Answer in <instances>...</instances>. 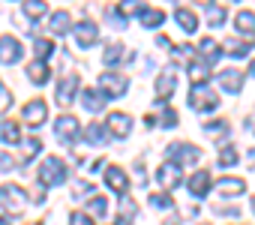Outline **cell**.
<instances>
[{"label":"cell","mask_w":255,"mask_h":225,"mask_svg":"<svg viewBox=\"0 0 255 225\" xmlns=\"http://www.w3.org/2000/svg\"><path fill=\"white\" fill-rule=\"evenodd\" d=\"M15 168V159L6 156V153H0V171H12Z\"/></svg>","instance_id":"f6af8a7d"},{"label":"cell","mask_w":255,"mask_h":225,"mask_svg":"<svg viewBox=\"0 0 255 225\" xmlns=\"http://www.w3.org/2000/svg\"><path fill=\"white\" fill-rule=\"evenodd\" d=\"M156 45H159V48H171V39H168V36H156Z\"/></svg>","instance_id":"bcb514c9"},{"label":"cell","mask_w":255,"mask_h":225,"mask_svg":"<svg viewBox=\"0 0 255 225\" xmlns=\"http://www.w3.org/2000/svg\"><path fill=\"white\" fill-rule=\"evenodd\" d=\"M138 21H141V27H159V24L165 21V12H162V9H150V6H144V9L138 12Z\"/></svg>","instance_id":"7402d4cb"},{"label":"cell","mask_w":255,"mask_h":225,"mask_svg":"<svg viewBox=\"0 0 255 225\" xmlns=\"http://www.w3.org/2000/svg\"><path fill=\"white\" fill-rule=\"evenodd\" d=\"M252 213H255V198H252Z\"/></svg>","instance_id":"681fc988"},{"label":"cell","mask_w":255,"mask_h":225,"mask_svg":"<svg viewBox=\"0 0 255 225\" xmlns=\"http://www.w3.org/2000/svg\"><path fill=\"white\" fill-rule=\"evenodd\" d=\"M174 84H177V75H174V69H165L159 78H156V93H159V105L174 93Z\"/></svg>","instance_id":"4fadbf2b"},{"label":"cell","mask_w":255,"mask_h":225,"mask_svg":"<svg viewBox=\"0 0 255 225\" xmlns=\"http://www.w3.org/2000/svg\"><path fill=\"white\" fill-rule=\"evenodd\" d=\"M171 225H177V222H171Z\"/></svg>","instance_id":"816d5d0a"},{"label":"cell","mask_w":255,"mask_h":225,"mask_svg":"<svg viewBox=\"0 0 255 225\" xmlns=\"http://www.w3.org/2000/svg\"><path fill=\"white\" fill-rule=\"evenodd\" d=\"M21 60V42L15 36H0V63H18Z\"/></svg>","instance_id":"ba28073f"},{"label":"cell","mask_w":255,"mask_h":225,"mask_svg":"<svg viewBox=\"0 0 255 225\" xmlns=\"http://www.w3.org/2000/svg\"><path fill=\"white\" fill-rule=\"evenodd\" d=\"M165 150H168L171 162H177V165H186V162H198V156H201V150H198V147H192V144H183V141H171Z\"/></svg>","instance_id":"5b68a950"},{"label":"cell","mask_w":255,"mask_h":225,"mask_svg":"<svg viewBox=\"0 0 255 225\" xmlns=\"http://www.w3.org/2000/svg\"><path fill=\"white\" fill-rule=\"evenodd\" d=\"M36 57L39 60H45V57H51V51H54V45H51V39H36Z\"/></svg>","instance_id":"e575fe53"},{"label":"cell","mask_w":255,"mask_h":225,"mask_svg":"<svg viewBox=\"0 0 255 225\" xmlns=\"http://www.w3.org/2000/svg\"><path fill=\"white\" fill-rule=\"evenodd\" d=\"M39 147H42V144H39V138H24V162H27V159H33V156L39 153Z\"/></svg>","instance_id":"74e56055"},{"label":"cell","mask_w":255,"mask_h":225,"mask_svg":"<svg viewBox=\"0 0 255 225\" xmlns=\"http://www.w3.org/2000/svg\"><path fill=\"white\" fill-rule=\"evenodd\" d=\"M219 84H222L228 93H240V87H243V72L225 69V72H219Z\"/></svg>","instance_id":"ac0fdd59"},{"label":"cell","mask_w":255,"mask_h":225,"mask_svg":"<svg viewBox=\"0 0 255 225\" xmlns=\"http://www.w3.org/2000/svg\"><path fill=\"white\" fill-rule=\"evenodd\" d=\"M69 225H93V219H90V213H72Z\"/></svg>","instance_id":"ee69618b"},{"label":"cell","mask_w":255,"mask_h":225,"mask_svg":"<svg viewBox=\"0 0 255 225\" xmlns=\"http://www.w3.org/2000/svg\"><path fill=\"white\" fill-rule=\"evenodd\" d=\"M186 186H189V192H192L195 198H204L207 189H210V171H195V174L186 180Z\"/></svg>","instance_id":"5bb4252c"},{"label":"cell","mask_w":255,"mask_h":225,"mask_svg":"<svg viewBox=\"0 0 255 225\" xmlns=\"http://www.w3.org/2000/svg\"><path fill=\"white\" fill-rule=\"evenodd\" d=\"M144 6H138L135 3V0H123V3H120V15H132V12H141Z\"/></svg>","instance_id":"60d3db41"},{"label":"cell","mask_w":255,"mask_h":225,"mask_svg":"<svg viewBox=\"0 0 255 225\" xmlns=\"http://www.w3.org/2000/svg\"><path fill=\"white\" fill-rule=\"evenodd\" d=\"M123 45H117V42H111L108 48H105V54H102V60H105V66H117L120 60H123Z\"/></svg>","instance_id":"4dcf8cb0"},{"label":"cell","mask_w":255,"mask_h":225,"mask_svg":"<svg viewBox=\"0 0 255 225\" xmlns=\"http://www.w3.org/2000/svg\"><path fill=\"white\" fill-rule=\"evenodd\" d=\"M66 165H63V159L60 156H45L42 159V165H39V186L45 189V186H60V183H66Z\"/></svg>","instance_id":"6da1fadb"},{"label":"cell","mask_w":255,"mask_h":225,"mask_svg":"<svg viewBox=\"0 0 255 225\" xmlns=\"http://www.w3.org/2000/svg\"><path fill=\"white\" fill-rule=\"evenodd\" d=\"M27 192L21 189V186H15V183H3L0 186V207H3L6 213H21L24 207H27V198H24Z\"/></svg>","instance_id":"7a4b0ae2"},{"label":"cell","mask_w":255,"mask_h":225,"mask_svg":"<svg viewBox=\"0 0 255 225\" xmlns=\"http://www.w3.org/2000/svg\"><path fill=\"white\" fill-rule=\"evenodd\" d=\"M198 54H201V60H204V63H210V66H213V63L219 60V54H222V51H219V45H216V42L207 36V39H201V45H198Z\"/></svg>","instance_id":"603a6c76"},{"label":"cell","mask_w":255,"mask_h":225,"mask_svg":"<svg viewBox=\"0 0 255 225\" xmlns=\"http://www.w3.org/2000/svg\"><path fill=\"white\" fill-rule=\"evenodd\" d=\"M105 210H108V198H105V195H93V198H90V213H93L96 219H102Z\"/></svg>","instance_id":"d6a6232c"},{"label":"cell","mask_w":255,"mask_h":225,"mask_svg":"<svg viewBox=\"0 0 255 225\" xmlns=\"http://www.w3.org/2000/svg\"><path fill=\"white\" fill-rule=\"evenodd\" d=\"M21 117H24L27 126H42V120L48 117V105H45L42 99H30V102L24 105V111H21Z\"/></svg>","instance_id":"52a82bcc"},{"label":"cell","mask_w":255,"mask_h":225,"mask_svg":"<svg viewBox=\"0 0 255 225\" xmlns=\"http://www.w3.org/2000/svg\"><path fill=\"white\" fill-rule=\"evenodd\" d=\"M72 27V18H69V12L66 9H57L54 15H51V30L54 33H66Z\"/></svg>","instance_id":"4316f807"},{"label":"cell","mask_w":255,"mask_h":225,"mask_svg":"<svg viewBox=\"0 0 255 225\" xmlns=\"http://www.w3.org/2000/svg\"><path fill=\"white\" fill-rule=\"evenodd\" d=\"M189 105H192L195 111H213V108L219 105V99H216V93H213L207 84H192V90H189Z\"/></svg>","instance_id":"3957f363"},{"label":"cell","mask_w":255,"mask_h":225,"mask_svg":"<svg viewBox=\"0 0 255 225\" xmlns=\"http://www.w3.org/2000/svg\"><path fill=\"white\" fill-rule=\"evenodd\" d=\"M156 183H159L162 189H174V186H180V183H183V171H180V165H177V162H162L159 171H156Z\"/></svg>","instance_id":"8992f818"},{"label":"cell","mask_w":255,"mask_h":225,"mask_svg":"<svg viewBox=\"0 0 255 225\" xmlns=\"http://www.w3.org/2000/svg\"><path fill=\"white\" fill-rule=\"evenodd\" d=\"M216 189H219L225 198H234V195H240V192L246 189V183H243L240 177H222V180L216 183Z\"/></svg>","instance_id":"ffe728a7"},{"label":"cell","mask_w":255,"mask_h":225,"mask_svg":"<svg viewBox=\"0 0 255 225\" xmlns=\"http://www.w3.org/2000/svg\"><path fill=\"white\" fill-rule=\"evenodd\" d=\"M99 87H102V93H105L108 99H114V96H123V93H126L129 81H126V75L105 72V75H99Z\"/></svg>","instance_id":"277c9868"},{"label":"cell","mask_w":255,"mask_h":225,"mask_svg":"<svg viewBox=\"0 0 255 225\" xmlns=\"http://www.w3.org/2000/svg\"><path fill=\"white\" fill-rule=\"evenodd\" d=\"M174 18H177V24H180V30H183V33H195V30H198V18H195V12H192V9L177 6V9H174Z\"/></svg>","instance_id":"9a60e30c"},{"label":"cell","mask_w":255,"mask_h":225,"mask_svg":"<svg viewBox=\"0 0 255 225\" xmlns=\"http://www.w3.org/2000/svg\"><path fill=\"white\" fill-rule=\"evenodd\" d=\"M0 141H6V144H18L21 141V129L15 120H3L0 123Z\"/></svg>","instance_id":"cb8c5ba5"},{"label":"cell","mask_w":255,"mask_h":225,"mask_svg":"<svg viewBox=\"0 0 255 225\" xmlns=\"http://www.w3.org/2000/svg\"><path fill=\"white\" fill-rule=\"evenodd\" d=\"M72 33H75V39H78L81 48H90V45L99 39V27H96L93 21H81V24H75Z\"/></svg>","instance_id":"30bf717a"},{"label":"cell","mask_w":255,"mask_h":225,"mask_svg":"<svg viewBox=\"0 0 255 225\" xmlns=\"http://www.w3.org/2000/svg\"><path fill=\"white\" fill-rule=\"evenodd\" d=\"M189 75H192V84H207L210 63H204V60H195V63H189Z\"/></svg>","instance_id":"484cf974"},{"label":"cell","mask_w":255,"mask_h":225,"mask_svg":"<svg viewBox=\"0 0 255 225\" xmlns=\"http://www.w3.org/2000/svg\"><path fill=\"white\" fill-rule=\"evenodd\" d=\"M75 90H78V75H63L57 81V102L60 105H69L75 99Z\"/></svg>","instance_id":"8fae6325"},{"label":"cell","mask_w":255,"mask_h":225,"mask_svg":"<svg viewBox=\"0 0 255 225\" xmlns=\"http://www.w3.org/2000/svg\"><path fill=\"white\" fill-rule=\"evenodd\" d=\"M108 129H111V135L126 138V135L132 132V120H129V114H123V111H114V114L108 117Z\"/></svg>","instance_id":"7c38bea8"},{"label":"cell","mask_w":255,"mask_h":225,"mask_svg":"<svg viewBox=\"0 0 255 225\" xmlns=\"http://www.w3.org/2000/svg\"><path fill=\"white\" fill-rule=\"evenodd\" d=\"M237 162V150L234 147H222V153H219V165L222 168H231Z\"/></svg>","instance_id":"d590c367"},{"label":"cell","mask_w":255,"mask_h":225,"mask_svg":"<svg viewBox=\"0 0 255 225\" xmlns=\"http://www.w3.org/2000/svg\"><path fill=\"white\" fill-rule=\"evenodd\" d=\"M120 210H123L120 225H129V222L135 219V204H132V198H129V195H123V198H120Z\"/></svg>","instance_id":"1f68e13d"},{"label":"cell","mask_w":255,"mask_h":225,"mask_svg":"<svg viewBox=\"0 0 255 225\" xmlns=\"http://www.w3.org/2000/svg\"><path fill=\"white\" fill-rule=\"evenodd\" d=\"M105 99H108L105 93H99V90H90V87L81 93V102H84V108L90 111V114H96V111H102V108H105Z\"/></svg>","instance_id":"e0dca14e"},{"label":"cell","mask_w":255,"mask_h":225,"mask_svg":"<svg viewBox=\"0 0 255 225\" xmlns=\"http://www.w3.org/2000/svg\"><path fill=\"white\" fill-rule=\"evenodd\" d=\"M84 138H87V144H105V141L111 138V129L102 126V123H90V126L84 129Z\"/></svg>","instance_id":"d6986e66"},{"label":"cell","mask_w":255,"mask_h":225,"mask_svg":"<svg viewBox=\"0 0 255 225\" xmlns=\"http://www.w3.org/2000/svg\"><path fill=\"white\" fill-rule=\"evenodd\" d=\"M249 51H252L249 42H240V39H228L225 42V54H231V57H246Z\"/></svg>","instance_id":"f546056e"},{"label":"cell","mask_w":255,"mask_h":225,"mask_svg":"<svg viewBox=\"0 0 255 225\" xmlns=\"http://www.w3.org/2000/svg\"><path fill=\"white\" fill-rule=\"evenodd\" d=\"M87 195H93V183H90V180H75L72 198H87Z\"/></svg>","instance_id":"836d02e7"},{"label":"cell","mask_w":255,"mask_h":225,"mask_svg":"<svg viewBox=\"0 0 255 225\" xmlns=\"http://www.w3.org/2000/svg\"><path fill=\"white\" fill-rule=\"evenodd\" d=\"M159 123H162V126H177V111H174V108H165L162 117H159Z\"/></svg>","instance_id":"ab89813d"},{"label":"cell","mask_w":255,"mask_h":225,"mask_svg":"<svg viewBox=\"0 0 255 225\" xmlns=\"http://www.w3.org/2000/svg\"><path fill=\"white\" fill-rule=\"evenodd\" d=\"M12 108V93L6 90V84L0 81V114H3V111H9Z\"/></svg>","instance_id":"8d00e7d4"},{"label":"cell","mask_w":255,"mask_h":225,"mask_svg":"<svg viewBox=\"0 0 255 225\" xmlns=\"http://www.w3.org/2000/svg\"><path fill=\"white\" fill-rule=\"evenodd\" d=\"M225 129H228V120H213V123H207V126H204V132H210V135L225 132Z\"/></svg>","instance_id":"7bdbcfd3"},{"label":"cell","mask_w":255,"mask_h":225,"mask_svg":"<svg viewBox=\"0 0 255 225\" xmlns=\"http://www.w3.org/2000/svg\"><path fill=\"white\" fill-rule=\"evenodd\" d=\"M105 183H108L111 189H117L120 195H126V189H129V180H126V174H123L117 165H111V168L105 171Z\"/></svg>","instance_id":"2e32d148"},{"label":"cell","mask_w":255,"mask_h":225,"mask_svg":"<svg viewBox=\"0 0 255 225\" xmlns=\"http://www.w3.org/2000/svg\"><path fill=\"white\" fill-rule=\"evenodd\" d=\"M204 15H207V21H210L213 27H219V24L225 21V6H219V3H207V6H204Z\"/></svg>","instance_id":"f1b7e54d"},{"label":"cell","mask_w":255,"mask_h":225,"mask_svg":"<svg viewBox=\"0 0 255 225\" xmlns=\"http://www.w3.org/2000/svg\"><path fill=\"white\" fill-rule=\"evenodd\" d=\"M0 225H9V222H6V219H3V216H0Z\"/></svg>","instance_id":"c3c4849f"},{"label":"cell","mask_w":255,"mask_h":225,"mask_svg":"<svg viewBox=\"0 0 255 225\" xmlns=\"http://www.w3.org/2000/svg\"><path fill=\"white\" fill-rule=\"evenodd\" d=\"M21 12H24L27 18H33V21H36V18H42V15L48 12V6L42 3V0H27V3H21Z\"/></svg>","instance_id":"83f0119b"},{"label":"cell","mask_w":255,"mask_h":225,"mask_svg":"<svg viewBox=\"0 0 255 225\" xmlns=\"http://www.w3.org/2000/svg\"><path fill=\"white\" fill-rule=\"evenodd\" d=\"M27 75H30V81H33V84H45V81L51 78V69H48L42 60H33V63L27 66Z\"/></svg>","instance_id":"d4e9b609"},{"label":"cell","mask_w":255,"mask_h":225,"mask_svg":"<svg viewBox=\"0 0 255 225\" xmlns=\"http://www.w3.org/2000/svg\"><path fill=\"white\" fill-rule=\"evenodd\" d=\"M249 72H252V75H255V60H252V63H249Z\"/></svg>","instance_id":"7dc6e473"},{"label":"cell","mask_w":255,"mask_h":225,"mask_svg":"<svg viewBox=\"0 0 255 225\" xmlns=\"http://www.w3.org/2000/svg\"><path fill=\"white\" fill-rule=\"evenodd\" d=\"M192 54H195V48H189V45H177L174 48V57L177 60H192Z\"/></svg>","instance_id":"b9f144b4"},{"label":"cell","mask_w":255,"mask_h":225,"mask_svg":"<svg viewBox=\"0 0 255 225\" xmlns=\"http://www.w3.org/2000/svg\"><path fill=\"white\" fill-rule=\"evenodd\" d=\"M150 204H153L156 210H171V207H174L171 195H162V192H159V195H153V198H150Z\"/></svg>","instance_id":"f35d334b"},{"label":"cell","mask_w":255,"mask_h":225,"mask_svg":"<svg viewBox=\"0 0 255 225\" xmlns=\"http://www.w3.org/2000/svg\"><path fill=\"white\" fill-rule=\"evenodd\" d=\"M234 24H237L240 33L252 36V33H255V12H252V9H240V12L234 15Z\"/></svg>","instance_id":"44dd1931"},{"label":"cell","mask_w":255,"mask_h":225,"mask_svg":"<svg viewBox=\"0 0 255 225\" xmlns=\"http://www.w3.org/2000/svg\"><path fill=\"white\" fill-rule=\"evenodd\" d=\"M33 225H42V222H33Z\"/></svg>","instance_id":"f907efd6"},{"label":"cell","mask_w":255,"mask_h":225,"mask_svg":"<svg viewBox=\"0 0 255 225\" xmlns=\"http://www.w3.org/2000/svg\"><path fill=\"white\" fill-rule=\"evenodd\" d=\"M54 132H57V138H60L63 144H72V141H75V135H78V120H75L72 114H63V117H57V123H54Z\"/></svg>","instance_id":"9c48e42d"}]
</instances>
